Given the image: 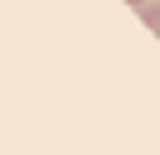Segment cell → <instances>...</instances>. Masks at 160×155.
<instances>
[{"instance_id": "cell-1", "label": "cell", "mask_w": 160, "mask_h": 155, "mask_svg": "<svg viewBox=\"0 0 160 155\" xmlns=\"http://www.w3.org/2000/svg\"><path fill=\"white\" fill-rule=\"evenodd\" d=\"M141 19H146V29L160 39V5H146V15H141Z\"/></svg>"}, {"instance_id": "cell-2", "label": "cell", "mask_w": 160, "mask_h": 155, "mask_svg": "<svg viewBox=\"0 0 160 155\" xmlns=\"http://www.w3.org/2000/svg\"><path fill=\"white\" fill-rule=\"evenodd\" d=\"M126 5H141V0H126Z\"/></svg>"}]
</instances>
